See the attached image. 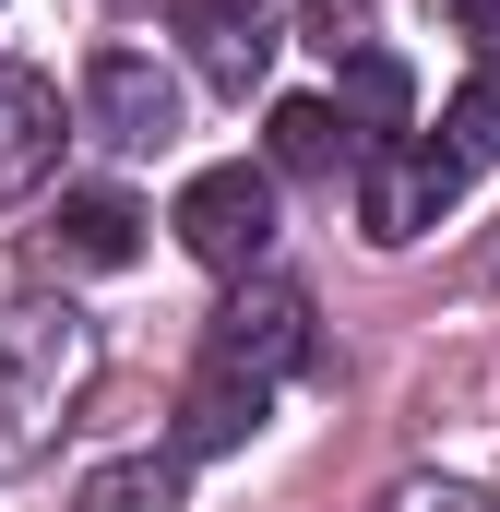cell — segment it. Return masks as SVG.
<instances>
[{"label": "cell", "mask_w": 500, "mask_h": 512, "mask_svg": "<svg viewBox=\"0 0 500 512\" xmlns=\"http://www.w3.org/2000/svg\"><path fill=\"white\" fill-rule=\"evenodd\" d=\"M60 84L48 72H24V60H0V215H24L48 179H60Z\"/></svg>", "instance_id": "cell-7"}, {"label": "cell", "mask_w": 500, "mask_h": 512, "mask_svg": "<svg viewBox=\"0 0 500 512\" xmlns=\"http://www.w3.org/2000/svg\"><path fill=\"white\" fill-rule=\"evenodd\" d=\"M381 512H489V501H477V489H393Z\"/></svg>", "instance_id": "cell-14"}, {"label": "cell", "mask_w": 500, "mask_h": 512, "mask_svg": "<svg viewBox=\"0 0 500 512\" xmlns=\"http://www.w3.org/2000/svg\"><path fill=\"white\" fill-rule=\"evenodd\" d=\"M203 358H215V370H250V382H286V370L310 358V298H298L286 274H239V298L215 310Z\"/></svg>", "instance_id": "cell-5"}, {"label": "cell", "mask_w": 500, "mask_h": 512, "mask_svg": "<svg viewBox=\"0 0 500 512\" xmlns=\"http://www.w3.org/2000/svg\"><path fill=\"white\" fill-rule=\"evenodd\" d=\"M167 36L191 48V72L215 96H250L274 72V0H167Z\"/></svg>", "instance_id": "cell-6"}, {"label": "cell", "mask_w": 500, "mask_h": 512, "mask_svg": "<svg viewBox=\"0 0 500 512\" xmlns=\"http://www.w3.org/2000/svg\"><path fill=\"white\" fill-rule=\"evenodd\" d=\"M441 155H453L465 179H477V167L500 155V60H477V72L453 84V120H441Z\"/></svg>", "instance_id": "cell-13"}, {"label": "cell", "mask_w": 500, "mask_h": 512, "mask_svg": "<svg viewBox=\"0 0 500 512\" xmlns=\"http://www.w3.org/2000/svg\"><path fill=\"white\" fill-rule=\"evenodd\" d=\"M453 203H465V167L441 143H358V227H370L381 251L429 239Z\"/></svg>", "instance_id": "cell-2"}, {"label": "cell", "mask_w": 500, "mask_h": 512, "mask_svg": "<svg viewBox=\"0 0 500 512\" xmlns=\"http://www.w3.org/2000/svg\"><path fill=\"white\" fill-rule=\"evenodd\" d=\"M96 382V322L72 298H12L0 310V477H24Z\"/></svg>", "instance_id": "cell-1"}, {"label": "cell", "mask_w": 500, "mask_h": 512, "mask_svg": "<svg viewBox=\"0 0 500 512\" xmlns=\"http://www.w3.org/2000/svg\"><path fill=\"white\" fill-rule=\"evenodd\" d=\"M262 143H274L286 179H334V167H346V120H334L322 96H286V108L262 120Z\"/></svg>", "instance_id": "cell-11"}, {"label": "cell", "mask_w": 500, "mask_h": 512, "mask_svg": "<svg viewBox=\"0 0 500 512\" xmlns=\"http://www.w3.org/2000/svg\"><path fill=\"white\" fill-rule=\"evenodd\" d=\"M179 465H191V453H131V465H96L72 512H179Z\"/></svg>", "instance_id": "cell-12"}, {"label": "cell", "mask_w": 500, "mask_h": 512, "mask_svg": "<svg viewBox=\"0 0 500 512\" xmlns=\"http://www.w3.org/2000/svg\"><path fill=\"white\" fill-rule=\"evenodd\" d=\"M84 131L120 155H167L179 143V72L155 48H96L84 60Z\"/></svg>", "instance_id": "cell-4"}, {"label": "cell", "mask_w": 500, "mask_h": 512, "mask_svg": "<svg viewBox=\"0 0 500 512\" xmlns=\"http://www.w3.org/2000/svg\"><path fill=\"white\" fill-rule=\"evenodd\" d=\"M441 12H465V24H477V36L500 48V0H441Z\"/></svg>", "instance_id": "cell-15"}, {"label": "cell", "mask_w": 500, "mask_h": 512, "mask_svg": "<svg viewBox=\"0 0 500 512\" xmlns=\"http://www.w3.org/2000/svg\"><path fill=\"white\" fill-rule=\"evenodd\" d=\"M262 405H274V382H250V370H191V393H179V453H239L250 429H262Z\"/></svg>", "instance_id": "cell-9"}, {"label": "cell", "mask_w": 500, "mask_h": 512, "mask_svg": "<svg viewBox=\"0 0 500 512\" xmlns=\"http://www.w3.org/2000/svg\"><path fill=\"white\" fill-rule=\"evenodd\" d=\"M346 108H358V143H405V108H417V84H405V60L381 48V36H358L346 60Z\"/></svg>", "instance_id": "cell-10"}, {"label": "cell", "mask_w": 500, "mask_h": 512, "mask_svg": "<svg viewBox=\"0 0 500 512\" xmlns=\"http://www.w3.org/2000/svg\"><path fill=\"white\" fill-rule=\"evenodd\" d=\"M36 251L60 262V274H120L143 251V203L131 191H60V215L36 227Z\"/></svg>", "instance_id": "cell-8"}, {"label": "cell", "mask_w": 500, "mask_h": 512, "mask_svg": "<svg viewBox=\"0 0 500 512\" xmlns=\"http://www.w3.org/2000/svg\"><path fill=\"white\" fill-rule=\"evenodd\" d=\"M167 227H179V251L215 262V274H262V251H274V179L262 167H203Z\"/></svg>", "instance_id": "cell-3"}]
</instances>
